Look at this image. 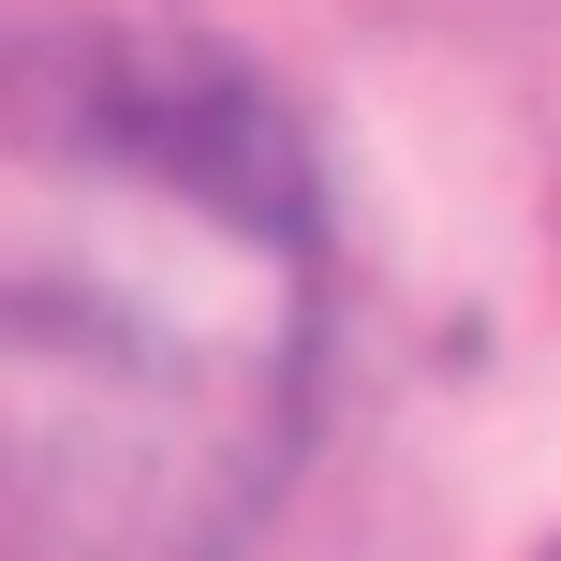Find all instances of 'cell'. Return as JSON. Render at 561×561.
<instances>
[{
  "label": "cell",
  "mask_w": 561,
  "mask_h": 561,
  "mask_svg": "<svg viewBox=\"0 0 561 561\" xmlns=\"http://www.w3.org/2000/svg\"><path fill=\"white\" fill-rule=\"evenodd\" d=\"M547 561H561V547H547Z\"/></svg>",
  "instance_id": "cell-1"
}]
</instances>
